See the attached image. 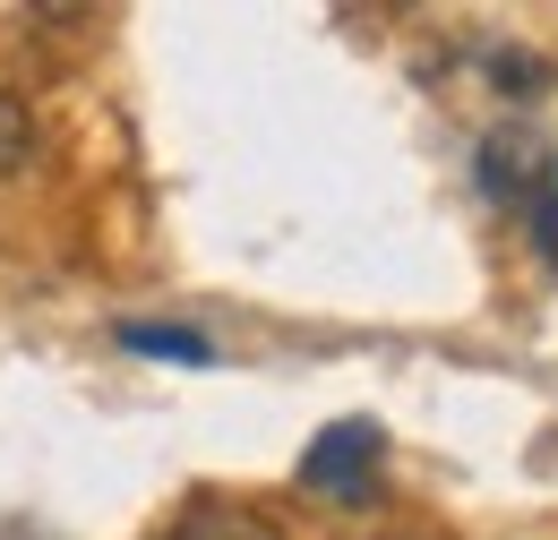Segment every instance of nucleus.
<instances>
[{
  "instance_id": "0eeeda50",
  "label": "nucleus",
  "mask_w": 558,
  "mask_h": 540,
  "mask_svg": "<svg viewBox=\"0 0 558 540\" xmlns=\"http://www.w3.org/2000/svg\"><path fill=\"white\" fill-rule=\"evenodd\" d=\"M524 223H533V241H542V258H550V267H558V181H550V198L533 206Z\"/></svg>"
},
{
  "instance_id": "20e7f679",
  "label": "nucleus",
  "mask_w": 558,
  "mask_h": 540,
  "mask_svg": "<svg viewBox=\"0 0 558 540\" xmlns=\"http://www.w3.org/2000/svg\"><path fill=\"white\" fill-rule=\"evenodd\" d=\"M121 352H138V360H181V369H207L215 343L198 327H155V318H121Z\"/></svg>"
},
{
  "instance_id": "f03ea898",
  "label": "nucleus",
  "mask_w": 558,
  "mask_h": 540,
  "mask_svg": "<svg viewBox=\"0 0 558 540\" xmlns=\"http://www.w3.org/2000/svg\"><path fill=\"white\" fill-rule=\"evenodd\" d=\"M378 455H387L378 420H327V429L301 446V489H318V498H336V506H361V498L378 489Z\"/></svg>"
},
{
  "instance_id": "7ed1b4c3",
  "label": "nucleus",
  "mask_w": 558,
  "mask_h": 540,
  "mask_svg": "<svg viewBox=\"0 0 558 540\" xmlns=\"http://www.w3.org/2000/svg\"><path fill=\"white\" fill-rule=\"evenodd\" d=\"M155 540H283L258 506H223V498H198V506H181L172 524Z\"/></svg>"
},
{
  "instance_id": "423d86ee",
  "label": "nucleus",
  "mask_w": 558,
  "mask_h": 540,
  "mask_svg": "<svg viewBox=\"0 0 558 540\" xmlns=\"http://www.w3.org/2000/svg\"><path fill=\"white\" fill-rule=\"evenodd\" d=\"M489 77L507 95H542V61H524V52H489Z\"/></svg>"
},
{
  "instance_id": "f257e3e1",
  "label": "nucleus",
  "mask_w": 558,
  "mask_h": 540,
  "mask_svg": "<svg viewBox=\"0 0 558 540\" xmlns=\"http://www.w3.org/2000/svg\"><path fill=\"white\" fill-rule=\"evenodd\" d=\"M473 181H482V198L489 206H533L550 198V181H558V163H550V137L533 130V121H498V130L482 137V155H473Z\"/></svg>"
},
{
  "instance_id": "39448f33",
  "label": "nucleus",
  "mask_w": 558,
  "mask_h": 540,
  "mask_svg": "<svg viewBox=\"0 0 558 540\" xmlns=\"http://www.w3.org/2000/svg\"><path fill=\"white\" fill-rule=\"evenodd\" d=\"M26 155H35V112H26V103H17L9 86H0V181H9V172H17Z\"/></svg>"
}]
</instances>
